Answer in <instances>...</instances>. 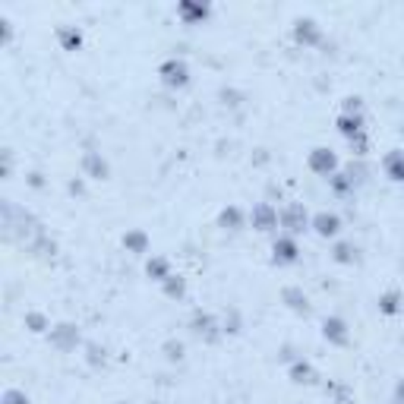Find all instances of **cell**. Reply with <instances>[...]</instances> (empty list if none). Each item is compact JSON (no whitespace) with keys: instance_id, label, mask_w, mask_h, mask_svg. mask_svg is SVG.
I'll list each match as a JSON object with an SVG mask.
<instances>
[{"instance_id":"44dd1931","label":"cell","mask_w":404,"mask_h":404,"mask_svg":"<svg viewBox=\"0 0 404 404\" xmlns=\"http://www.w3.org/2000/svg\"><path fill=\"white\" fill-rule=\"evenodd\" d=\"M404 310V297H401V291H385V294H379V313L382 316H398Z\"/></svg>"},{"instance_id":"4dcf8cb0","label":"cell","mask_w":404,"mask_h":404,"mask_svg":"<svg viewBox=\"0 0 404 404\" xmlns=\"http://www.w3.org/2000/svg\"><path fill=\"white\" fill-rule=\"evenodd\" d=\"M351 149H354L357 155H366V152H370V136H357V139H351Z\"/></svg>"},{"instance_id":"ba28073f","label":"cell","mask_w":404,"mask_h":404,"mask_svg":"<svg viewBox=\"0 0 404 404\" xmlns=\"http://www.w3.org/2000/svg\"><path fill=\"white\" fill-rule=\"evenodd\" d=\"M48 341H51V348L67 354V351H76V344L83 341V338H79V328L73 326V322H57V326L48 332Z\"/></svg>"},{"instance_id":"4fadbf2b","label":"cell","mask_w":404,"mask_h":404,"mask_svg":"<svg viewBox=\"0 0 404 404\" xmlns=\"http://www.w3.org/2000/svg\"><path fill=\"white\" fill-rule=\"evenodd\" d=\"M209 13H212V6L200 4V0H180V4H177V16L187 26H202L205 19H209Z\"/></svg>"},{"instance_id":"30bf717a","label":"cell","mask_w":404,"mask_h":404,"mask_svg":"<svg viewBox=\"0 0 404 404\" xmlns=\"http://www.w3.org/2000/svg\"><path fill=\"white\" fill-rule=\"evenodd\" d=\"M294 41H297V45H304V48H316V45L322 41L319 23H316V19H310V16L297 19V23H294Z\"/></svg>"},{"instance_id":"8992f818","label":"cell","mask_w":404,"mask_h":404,"mask_svg":"<svg viewBox=\"0 0 404 404\" xmlns=\"http://www.w3.org/2000/svg\"><path fill=\"white\" fill-rule=\"evenodd\" d=\"M310 231H316V237H322V240H335L344 231V222L338 212H316L310 218Z\"/></svg>"},{"instance_id":"7a4b0ae2","label":"cell","mask_w":404,"mask_h":404,"mask_svg":"<svg viewBox=\"0 0 404 404\" xmlns=\"http://www.w3.org/2000/svg\"><path fill=\"white\" fill-rule=\"evenodd\" d=\"M310 212L304 209L300 202H291L284 205L281 212H278V227H284V234H291V237H300V234L310 231Z\"/></svg>"},{"instance_id":"9c48e42d","label":"cell","mask_w":404,"mask_h":404,"mask_svg":"<svg viewBox=\"0 0 404 404\" xmlns=\"http://www.w3.org/2000/svg\"><path fill=\"white\" fill-rule=\"evenodd\" d=\"M322 338H326L328 344H335V348H348L351 344L348 322H344L341 316H326V319H322Z\"/></svg>"},{"instance_id":"f1b7e54d","label":"cell","mask_w":404,"mask_h":404,"mask_svg":"<svg viewBox=\"0 0 404 404\" xmlns=\"http://www.w3.org/2000/svg\"><path fill=\"white\" fill-rule=\"evenodd\" d=\"M341 114H363V101H360L357 95H348L341 105Z\"/></svg>"},{"instance_id":"836d02e7","label":"cell","mask_w":404,"mask_h":404,"mask_svg":"<svg viewBox=\"0 0 404 404\" xmlns=\"http://www.w3.org/2000/svg\"><path fill=\"white\" fill-rule=\"evenodd\" d=\"M29 183H32V187L38 190V187H41V183H45V180H41V174H29Z\"/></svg>"},{"instance_id":"9a60e30c","label":"cell","mask_w":404,"mask_h":404,"mask_svg":"<svg viewBox=\"0 0 404 404\" xmlns=\"http://www.w3.org/2000/svg\"><path fill=\"white\" fill-rule=\"evenodd\" d=\"M288 379L294 382V385H316L319 373H316V366L310 363V360L297 357V360H291V366H288Z\"/></svg>"},{"instance_id":"6da1fadb","label":"cell","mask_w":404,"mask_h":404,"mask_svg":"<svg viewBox=\"0 0 404 404\" xmlns=\"http://www.w3.org/2000/svg\"><path fill=\"white\" fill-rule=\"evenodd\" d=\"M158 79H161V86L171 89V92L187 89L190 86V63L180 61V57H167V61L158 67Z\"/></svg>"},{"instance_id":"3957f363","label":"cell","mask_w":404,"mask_h":404,"mask_svg":"<svg viewBox=\"0 0 404 404\" xmlns=\"http://www.w3.org/2000/svg\"><path fill=\"white\" fill-rule=\"evenodd\" d=\"M306 167L316 174V177H335L338 171H341V161H338V155L332 149H326V145H316V149L306 155Z\"/></svg>"},{"instance_id":"8fae6325","label":"cell","mask_w":404,"mask_h":404,"mask_svg":"<svg viewBox=\"0 0 404 404\" xmlns=\"http://www.w3.org/2000/svg\"><path fill=\"white\" fill-rule=\"evenodd\" d=\"M247 224H249V212H244L240 205H224V209L218 212V227H222V231L237 234V231H244Z\"/></svg>"},{"instance_id":"cb8c5ba5","label":"cell","mask_w":404,"mask_h":404,"mask_svg":"<svg viewBox=\"0 0 404 404\" xmlns=\"http://www.w3.org/2000/svg\"><path fill=\"white\" fill-rule=\"evenodd\" d=\"M328 187H332L338 196H348V193H354L357 180H354V174H344V171H338L335 177H328Z\"/></svg>"},{"instance_id":"1f68e13d","label":"cell","mask_w":404,"mask_h":404,"mask_svg":"<svg viewBox=\"0 0 404 404\" xmlns=\"http://www.w3.org/2000/svg\"><path fill=\"white\" fill-rule=\"evenodd\" d=\"M70 193L73 196H83L86 193V183L83 180H70Z\"/></svg>"},{"instance_id":"7402d4cb","label":"cell","mask_w":404,"mask_h":404,"mask_svg":"<svg viewBox=\"0 0 404 404\" xmlns=\"http://www.w3.org/2000/svg\"><path fill=\"white\" fill-rule=\"evenodd\" d=\"M57 38H61V48L63 51H79V48H83V29L63 26L61 32H57Z\"/></svg>"},{"instance_id":"f546056e","label":"cell","mask_w":404,"mask_h":404,"mask_svg":"<svg viewBox=\"0 0 404 404\" xmlns=\"http://www.w3.org/2000/svg\"><path fill=\"white\" fill-rule=\"evenodd\" d=\"M332 392H335L332 404H354V395H351V388H348V385H335Z\"/></svg>"},{"instance_id":"e575fe53","label":"cell","mask_w":404,"mask_h":404,"mask_svg":"<svg viewBox=\"0 0 404 404\" xmlns=\"http://www.w3.org/2000/svg\"><path fill=\"white\" fill-rule=\"evenodd\" d=\"M401 139H404V127H401Z\"/></svg>"},{"instance_id":"52a82bcc","label":"cell","mask_w":404,"mask_h":404,"mask_svg":"<svg viewBox=\"0 0 404 404\" xmlns=\"http://www.w3.org/2000/svg\"><path fill=\"white\" fill-rule=\"evenodd\" d=\"M249 224H253V231H259V234L278 231V209L271 202H256L253 209H249Z\"/></svg>"},{"instance_id":"d590c367","label":"cell","mask_w":404,"mask_h":404,"mask_svg":"<svg viewBox=\"0 0 404 404\" xmlns=\"http://www.w3.org/2000/svg\"><path fill=\"white\" fill-rule=\"evenodd\" d=\"M120 404H127V401H120Z\"/></svg>"},{"instance_id":"4316f807","label":"cell","mask_w":404,"mask_h":404,"mask_svg":"<svg viewBox=\"0 0 404 404\" xmlns=\"http://www.w3.org/2000/svg\"><path fill=\"white\" fill-rule=\"evenodd\" d=\"M161 351H165V357L171 360V363H177V360H183V344H180V341H174V338H171V341L161 344Z\"/></svg>"},{"instance_id":"d6a6232c","label":"cell","mask_w":404,"mask_h":404,"mask_svg":"<svg viewBox=\"0 0 404 404\" xmlns=\"http://www.w3.org/2000/svg\"><path fill=\"white\" fill-rule=\"evenodd\" d=\"M395 404H404V379H398V385H395Z\"/></svg>"},{"instance_id":"2e32d148","label":"cell","mask_w":404,"mask_h":404,"mask_svg":"<svg viewBox=\"0 0 404 404\" xmlns=\"http://www.w3.org/2000/svg\"><path fill=\"white\" fill-rule=\"evenodd\" d=\"M281 304L288 306L291 313H297V316L310 313V297H306L304 288H297V284H288V288L281 291Z\"/></svg>"},{"instance_id":"d4e9b609","label":"cell","mask_w":404,"mask_h":404,"mask_svg":"<svg viewBox=\"0 0 404 404\" xmlns=\"http://www.w3.org/2000/svg\"><path fill=\"white\" fill-rule=\"evenodd\" d=\"M161 291H165V297H171V300H183L187 297V278L171 275L165 284H161Z\"/></svg>"},{"instance_id":"5b68a950","label":"cell","mask_w":404,"mask_h":404,"mask_svg":"<svg viewBox=\"0 0 404 404\" xmlns=\"http://www.w3.org/2000/svg\"><path fill=\"white\" fill-rule=\"evenodd\" d=\"M297 262H300V244H297V237H291V234L275 237V244H271V266L288 269V266H297Z\"/></svg>"},{"instance_id":"ffe728a7","label":"cell","mask_w":404,"mask_h":404,"mask_svg":"<svg viewBox=\"0 0 404 404\" xmlns=\"http://www.w3.org/2000/svg\"><path fill=\"white\" fill-rule=\"evenodd\" d=\"M145 275H149V278H152V281H158V284H165V281H167V278H171V275H174V271H171V262H167V259H165V256H152V259H149V262H145Z\"/></svg>"},{"instance_id":"603a6c76","label":"cell","mask_w":404,"mask_h":404,"mask_svg":"<svg viewBox=\"0 0 404 404\" xmlns=\"http://www.w3.org/2000/svg\"><path fill=\"white\" fill-rule=\"evenodd\" d=\"M26 328H29V332H35V335H45V332H51V328H54V326H51V319H48V316L45 313H38V310H32V313H26Z\"/></svg>"},{"instance_id":"5bb4252c","label":"cell","mask_w":404,"mask_h":404,"mask_svg":"<svg viewBox=\"0 0 404 404\" xmlns=\"http://www.w3.org/2000/svg\"><path fill=\"white\" fill-rule=\"evenodd\" d=\"M335 130L351 143V139H357V136H366V117L363 114H338Z\"/></svg>"},{"instance_id":"7c38bea8","label":"cell","mask_w":404,"mask_h":404,"mask_svg":"<svg viewBox=\"0 0 404 404\" xmlns=\"http://www.w3.org/2000/svg\"><path fill=\"white\" fill-rule=\"evenodd\" d=\"M83 177L89 180H108L111 177V165L101 152H86L83 155Z\"/></svg>"},{"instance_id":"e0dca14e","label":"cell","mask_w":404,"mask_h":404,"mask_svg":"<svg viewBox=\"0 0 404 404\" xmlns=\"http://www.w3.org/2000/svg\"><path fill=\"white\" fill-rule=\"evenodd\" d=\"M120 244H123V249H127V253H133V256H145V253H149V247H152V237L143 231V227H130V231L123 234Z\"/></svg>"},{"instance_id":"277c9868","label":"cell","mask_w":404,"mask_h":404,"mask_svg":"<svg viewBox=\"0 0 404 404\" xmlns=\"http://www.w3.org/2000/svg\"><path fill=\"white\" fill-rule=\"evenodd\" d=\"M190 332L200 338V341H205V344H215L218 338L224 335V326H218V319L212 313L196 310L193 316H190Z\"/></svg>"},{"instance_id":"484cf974","label":"cell","mask_w":404,"mask_h":404,"mask_svg":"<svg viewBox=\"0 0 404 404\" xmlns=\"http://www.w3.org/2000/svg\"><path fill=\"white\" fill-rule=\"evenodd\" d=\"M86 351H89V354H86V360H89V366H95V370H98V366H105V363H108V354H105V348H98V344H86Z\"/></svg>"},{"instance_id":"ac0fdd59","label":"cell","mask_w":404,"mask_h":404,"mask_svg":"<svg viewBox=\"0 0 404 404\" xmlns=\"http://www.w3.org/2000/svg\"><path fill=\"white\" fill-rule=\"evenodd\" d=\"M382 171H385L388 180L404 183V149H392L385 158H382Z\"/></svg>"},{"instance_id":"d6986e66","label":"cell","mask_w":404,"mask_h":404,"mask_svg":"<svg viewBox=\"0 0 404 404\" xmlns=\"http://www.w3.org/2000/svg\"><path fill=\"white\" fill-rule=\"evenodd\" d=\"M332 262H338V266H357L360 249L351 244V240H338V244L332 247Z\"/></svg>"},{"instance_id":"83f0119b","label":"cell","mask_w":404,"mask_h":404,"mask_svg":"<svg viewBox=\"0 0 404 404\" xmlns=\"http://www.w3.org/2000/svg\"><path fill=\"white\" fill-rule=\"evenodd\" d=\"M0 404H32V401H29V395L23 392V388H6Z\"/></svg>"}]
</instances>
